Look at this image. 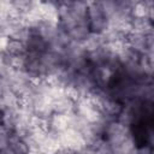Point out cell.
<instances>
[{"instance_id": "cell-1", "label": "cell", "mask_w": 154, "mask_h": 154, "mask_svg": "<svg viewBox=\"0 0 154 154\" xmlns=\"http://www.w3.org/2000/svg\"><path fill=\"white\" fill-rule=\"evenodd\" d=\"M1 154H14V152L12 150V148H11V147H7V148L1 149Z\"/></svg>"}, {"instance_id": "cell-2", "label": "cell", "mask_w": 154, "mask_h": 154, "mask_svg": "<svg viewBox=\"0 0 154 154\" xmlns=\"http://www.w3.org/2000/svg\"><path fill=\"white\" fill-rule=\"evenodd\" d=\"M150 154H154V148H152V153Z\"/></svg>"}]
</instances>
